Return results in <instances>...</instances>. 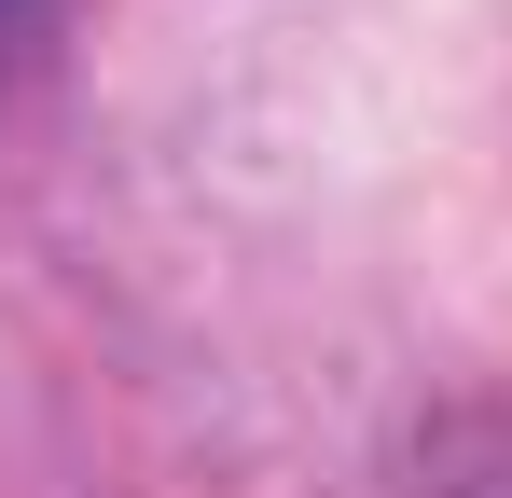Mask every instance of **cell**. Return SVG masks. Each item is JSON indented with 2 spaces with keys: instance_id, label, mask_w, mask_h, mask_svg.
<instances>
[{
  "instance_id": "cell-1",
  "label": "cell",
  "mask_w": 512,
  "mask_h": 498,
  "mask_svg": "<svg viewBox=\"0 0 512 498\" xmlns=\"http://www.w3.org/2000/svg\"><path fill=\"white\" fill-rule=\"evenodd\" d=\"M42 42V0H0V83H14V56Z\"/></svg>"
}]
</instances>
